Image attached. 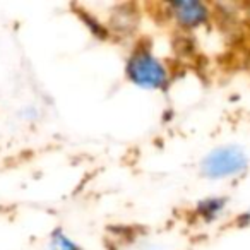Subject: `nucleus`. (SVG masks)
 Wrapping results in <instances>:
<instances>
[{
	"instance_id": "4",
	"label": "nucleus",
	"mask_w": 250,
	"mask_h": 250,
	"mask_svg": "<svg viewBox=\"0 0 250 250\" xmlns=\"http://www.w3.org/2000/svg\"><path fill=\"white\" fill-rule=\"evenodd\" d=\"M226 209H228V199L225 195H208L195 202L192 208V216L202 225H212L225 216Z\"/></svg>"
},
{
	"instance_id": "1",
	"label": "nucleus",
	"mask_w": 250,
	"mask_h": 250,
	"mask_svg": "<svg viewBox=\"0 0 250 250\" xmlns=\"http://www.w3.org/2000/svg\"><path fill=\"white\" fill-rule=\"evenodd\" d=\"M124 76L132 86L143 91L165 93L173 83V69L146 42H139L129 50L124 62Z\"/></svg>"
},
{
	"instance_id": "3",
	"label": "nucleus",
	"mask_w": 250,
	"mask_h": 250,
	"mask_svg": "<svg viewBox=\"0 0 250 250\" xmlns=\"http://www.w3.org/2000/svg\"><path fill=\"white\" fill-rule=\"evenodd\" d=\"M163 16L171 26L185 33H194L211 24L214 5L202 0H175L160 5Z\"/></svg>"
},
{
	"instance_id": "5",
	"label": "nucleus",
	"mask_w": 250,
	"mask_h": 250,
	"mask_svg": "<svg viewBox=\"0 0 250 250\" xmlns=\"http://www.w3.org/2000/svg\"><path fill=\"white\" fill-rule=\"evenodd\" d=\"M46 249L48 250H86L63 228L52 229V233L48 235V242H46Z\"/></svg>"
},
{
	"instance_id": "2",
	"label": "nucleus",
	"mask_w": 250,
	"mask_h": 250,
	"mask_svg": "<svg viewBox=\"0 0 250 250\" xmlns=\"http://www.w3.org/2000/svg\"><path fill=\"white\" fill-rule=\"evenodd\" d=\"M250 156L238 144H219L199 161V173L211 182L233 180L247 173Z\"/></svg>"
}]
</instances>
